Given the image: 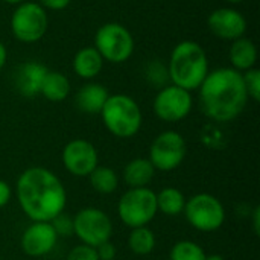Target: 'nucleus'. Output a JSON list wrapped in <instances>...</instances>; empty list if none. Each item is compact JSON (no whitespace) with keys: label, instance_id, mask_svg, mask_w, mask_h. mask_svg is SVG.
I'll list each match as a JSON object with an SVG mask.
<instances>
[{"label":"nucleus","instance_id":"nucleus-25","mask_svg":"<svg viewBox=\"0 0 260 260\" xmlns=\"http://www.w3.org/2000/svg\"><path fill=\"white\" fill-rule=\"evenodd\" d=\"M242 79L248 93V99H253L254 102L260 101V70L259 69H250L242 73Z\"/></svg>","mask_w":260,"mask_h":260},{"label":"nucleus","instance_id":"nucleus-31","mask_svg":"<svg viewBox=\"0 0 260 260\" xmlns=\"http://www.w3.org/2000/svg\"><path fill=\"white\" fill-rule=\"evenodd\" d=\"M253 227H254V233H260V207H256L253 212Z\"/></svg>","mask_w":260,"mask_h":260},{"label":"nucleus","instance_id":"nucleus-30","mask_svg":"<svg viewBox=\"0 0 260 260\" xmlns=\"http://www.w3.org/2000/svg\"><path fill=\"white\" fill-rule=\"evenodd\" d=\"M11 197H12V192H11L9 184L0 180V209L5 207L11 201Z\"/></svg>","mask_w":260,"mask_h":260},{"label":"nucleus","instance_id":"nucleus-8","mask_svg":"<svg viewBox=\"0 0 260 260\" xmlns=\"http://www.w3.org/2000/svg\"><path fill=\"white\" fill-rule=\"evenodd\" d=\"M49 26L46 9L37 2H24L11 15V32L21 43L40 41Z\"/></svg>","mask_w":260,"mask_h":260},{"label":"nucleus","instance_id":"nucleus-11","mask_svg":"<svg viewBox=\"0 0 260 260\" xmlns=\"http://www.w3.org/2000/svg\"><path fill=\"white\" fill-rule=\"evenodd\" d=\"M193 107V99L190 91L177 87V85H166L163 87L155 99H154V113L163 122H180L189 116Z\"/></svg>","mask_w":260,"mask_h":260},{"label":"nucleus","instance_id":"nucleus-29","mask_svg":"<svg viewBox=\"0 0 260 260\" xmlns=\"http://www.w3.org/2000/svg\"><path fill=\"white\" fill-rule=\"evenodd\" d=\"M72 0H38L37 3L41 5L44 9H50V11H62L70 5Z\"/></svg>","mask_w":260,"mask_h":260},{"label":"nucleus","instance_id":"nucleus-15","mask_svg":"<svg viewBox=\"0 0 260 260\" xmlns=\"http://www.w3.org/2000/svg\"><path fill=\"white\" fill-rule=\"evenodd\" d=\"M47 73V69L35 61L20 64L14 72V85L20 94L24 98H34L40 94L43 79Z\"/></svg>","mask_w":260,"mask_h":260},{"label":"nucleus","instance_id":"nucleus-2","mask_svg":"<svg viewBox=\"0 0 260 260\" xmlns=\"http://www.w3.org/2000/svg\"><path fill=\"white\" fill-rule=\"evenodd\" d=\"M200 99L209 119L215 122L235 120L248 102L242 73L232 67L209 72L200 87Z\"/></svg>","mask_w":260,"mask_h":260},{"label":"nucleus","instance_id":"nucleus-13","mask_svg":"<svg viewBox=\"0 0 260 260\" xmlns=\"http://www.w3.org/2000/svg\"><path fill=\"white\" fill-rule=\"evenodd\" d=\"M207 26L215 37L227 41H235L247 32L245 17L233 8H219L213 11L207 18Z\"/></svg>","mask_w":260,"mask_h":260},{"label":"nucleus","instance_id":"nucleus-32","mask_svg":"<svg viewBox=\"0 0 260 260\" xmlns=\"http://www.w3.org/2000/svg\"><path fill=\"white\" fill-rule=\"evenodd\" d=\"M6 58H8L6 47H5V44L0 41V72H2V69L5 67V64H6Z\"/></svg>","mask_w":260,"mask_h":260},{"label":"nucleus","instance_id":"nucleus-20","mask_svg":"<svg viewBox=\"0 0 260 260\" xmlns=\"http://www.w3.org/2000/svg\"><path fill=\"white\" fill-rule=\"evenodd\" d=\"M40 93L50 102H61L70 93V82L66 75L61 72H50L47 70Z\"/></svg>","mask_w":260,"mask_h":260},{"label":"nucleus","instance_id":"nucleus-19","mask_svg":"<svg viewBox=\"0 0 260 260\" xmlns=\"http://www.w3.org/2000/svg\"><path fill=\"white\" fill-rule=\"evenodd\" d=\"M155 169L148 158H134L123 169V181L134 187H146L154 178Z\"/></svg>","mask_w":260,"mask_h":260},{"label":"nucleus","instance_id":"nucleus-5","mask_svg":"<svg viewBox=\"0 0 260 260\" xmlns=\"http://www.w3.org/2000/svg\"><path fill=\"white\" fill-rule=\"evenodd\" d=\"M157 212L155 192L148 187L128 189L117 204L119 218L129 229L148 225L155 218Z\"/></svg>","mask_w":260,"mask_h":260},{"label":"nucleus","instance_id":"nucleus-14","mask_svg":"<svg viewBox=\"0 0 260 260\" xmlns=\"http://www.w3.org/2000/svg\"><path fill=\"white\" fill-rule=\"evenodd\" d=\"M58 242V236L50 222H34L21 236V250L30 257L49 254Z\"/></svg>","mask_w":260,"mask_h":260},{"label":"nucleus","instance_id":"nucleus-7","mask_svg":"<svg viewBox=\"0 0 260 260\" xmlns=\"http://www.w3.org/2000/svg\"><path fill=\"white\" fill-rule=\"evenodd\" d=\"M183 213L195 230L204 233L219 230L225 221V210L222 203L210 193H197L189 198Z\"/></svg>","mask_w":260,"mask_h":260},{"label":"nucleus","instance_id":"nucleus-9","mask_svg":"<svg viewBox=\"0 0 260 260\" xmlns=\"http://www.w3.org/2000/svg\"><path fill=\"white\" fill-rule=\"evenodd\" d=\"M187 155L184 137L177 131H165L158 134L149 148V161L154 169L169 172L177 169Z\"/></svg>","mask_w":260,"mask_h":260},{"label":"nucleus","instance_id":"nucleus-26","mask_svg":"<svg viewBox=\"0 0 260 260\" xmlns=\"http://www.w3.org/2000/svg\"><path fill=\"white\" fill-rule=\"evenodd\" d=\"M50 224H52V227H53V230H55L58 238H70V236L75 235L73 218L69 216V215H64V212L59 213L58 216H55L50 221Z\"/></svg>","mask_w":260,"mask_h":260},{"label":"nucleus","instance_id":"nucleus-28","mask_svg":"<svg viewBox=\"0 0 260 260\" xmlns=\"http://www.w3.org/2000/svg\"><path fill=\"white\" fill-rule=\"evenodd\" d=\"M96 253H98L99 260H113L116 257L117 251H116V247L110 241H107V242L96 247Z\"/></svg>","mask_w":260,"mask_h":260},{"label":"nucleus","instance_id":"nucleus-10","mask_svg":"<svg viewBox=\"0 0 260 260\" xmlns=\"http://www.w3.org/2000/svg\"><path fill=\"white\" fill-rule=\"evenodd\" d=\"M73 230L82 244L96 248L98 245L111 239L113 222L101 209L85 207L73 218Z\"/></svg>","mask_w":260,"mask_h":260},{"label":"nucleus","instance_id":"nucleus-6","mask_svg":"<svg viewBox=\"0 0 260 260\" xmlns=\"http://www.w3.org/2000/svg\"><path fill=\"white\" fill-rule=\"evenodd\" d=\"M94 49L101 53L104 61L122 64L128 61L134 52V38L123 24L110 21L98 29Z\"/></svg>","mask_w":260,"mask_h":260},{"label":"nucleus","instance_id":"nucleus-24","mask_svg":"<svg viewBox=\"0 0 260 260\" xmlns=\"http://www.w3.org/2000/svg\"><path fill=\"white\" fill-rule=\"evenodd\" d=\"M206 253L203 247L192 241H180L177 242L171 253H169V260H206Z\"/></svg>","mask_w":260,"mask_h":260},{"label":"nucleus","instance_id":"nucleus-27","mask_svg":"<svg viewBox=\"0 0 260 260\" xmlns=\"http://www.w3.org/2000/svg\"><path fill=\"white\" fill-rule=\"evenodd\" d=\"M67 260H99V257H98L94 247L81 244V245H76L70 250Z\"/></svg>","mask_w":260,"mask_h":260},{"label":"nucleus","instance_id":"nucleus-17","mask_svg":"<svg viewBox=\"0 0 260 260\" xmlns=\"http://www.w3.org/2000/svg\"><path fill=\"white\" fill-rule=\"evenodd\" d=\"M229 58L232 62V69L241 73L247 72L253 69L257 61V47L250 38L241 37L233 41L229 52Z\"/></svg>","mask_w":260,"mask_h":260},{"label":"nucleus","instance_id":"nucleus-34","mask_svg":"<svg viewBox=\"0 0 260 260\" xmlns=\"http://www.w3.org/2000/svg\"><path fill=\"white\" fill-rule=\"evenodd\" d=\"M206 260H225L221 254H210V256H206Z\"/></svg>","mask_w":260,"mask_h":260},{"label":"nucleus","instance_id":"nucleus-35","mask_svg":"<svg viewBox=\"0 0 260 260\" xmlns=\"http://www.w3.org/2000/svg\"><path fill=\"white\" fill-rule=\"evenodd\" d=\"M227 2H230V3H241V2H244V0H227Z\"/></svg>","mask_w":260,"mask_h":260},{"label":"nucleus","instance_id":"nucleus-21","mask_svg":"<svg viewBox=\"0 0 260 260\" xmlns=\"http://www.w3.org/2000/svg\"><path fill=\"white\" fill-rule=\"evenodd\" d=\"M157 198V210L168 215V216H178L184 212L186 206V197L181 190L175 187H166L155 193Z\"/></svg>","mask_w":260,"mask_h":260},{"label":"nucleus","instance_id":"nucleus-4","mask_svg":"<svg viewBox=\"0 0 260 260\" xmlns=\"http://www.w3.org/2000/svg\"><path fill=\"white\" fill-rule=\"evenodd\" d=\"M105 128L119 139H129L142 128V110L139 104L126 94H110L102 111Z\"/></svg>","mask_w":260,"mask_h":260},{"label":"nucleus","instance_id":"nucleus-12","mask_svg":"<svg viewBox=\"0 0 260 260\" xmlns=\"http://www.w3.org/2000/svg\"><path fill=\"white\" fill-rule=\"evenodd\" d=\"M62 165L75 177H88L99 166V155L93 143L84 139L69 142L62 149Z\"/></svg>","mask_w":260,"mask_h":260},{"label":"nucleus","instance_id":"nucleus-23","mask_svg":"<svg viewBox=\"0 0 260 260\" xmlns=\"http://www.w3.org/2000/svg\"><path fill=\"white\" fill-rule=\"evenodd\" d=\"M128 245L134 254L146 256V254L152 253L155 248V235L146 225L133 229V232L129 233V238H128Z\"/></svg>","mask_w":260,"mask_h":260},{"label":"nucleus","instance_id":"nucleus-18","mask_svg":"<svg viewBox=\"0 0 260 260\" xmlns=\"http://www.w3.org/2000/svg\"><path fill=\"white\" fill-rule=\"evenodd\" d=\"M104 67V58L93 47H82L73 58V72L82 79L96 78Z\"/></svg>","mask_w":260,"mask_h":260},{"label":"nucleus","instance_id":"nucleus-22","mask_svg":"<svg viewBox=\"0 0 260 260\" xmlns=\"http://www.w3.org/2000/svg\"><path fill=\"white\" fill-rule=\"evenodd\" d=\"M91 187L101 193V195H110L113 193L119 186V177L117 174L107 166H96L94 171L88 175Z\"/></svg>","mask_w":260,"mask_h":260},{"label":"nucleus","instance_id":"nucleus-3","mask_svg":"<svg viewBox=\"0 0 260 260\" xmlns=\"http://www.w3.org/2000/svg\"><path fill=\"white\" fill-rule=\"evenodd\" d=\"M207 73L209 58L200 43L186 40L174 47L168 66V76L174 85L187 91L198 90Z\"/></svg>","mask_w":260,"mask_h":260},{"label":"nucleus","instance_id":"nucleus-1","mask_svg":"<svg viewBox=\"0 0 260 260\" xmlns=\"http://www.w3.org/2000/svg\"><path fill=\"white\" fill-rule=\"evenodd\" d=\"M17 200L34 222H50L64 212L67 193L61 180L46 168H29L17 180Z\"/></svg>","mask_w":260,"mask_h":260},{"label":"nucleus","instance_id":"nucleus-33","mask_svg":"<svg viewBox=\"0 0 260 260\" xmlns=\"http://www.w3.org/2000/svg\"><path fill=\"white\" fill-rule=\"evenodd\" d=\"M5 3H8V5H15V6H18V5H21V3H24V2H27V0H3Z\"/></svg>","mask_w":260,"mask_h":260},{"label":"nucleus","instance_id":"nucleus-16","mask_svg":"<svg viewBox=\"0 0 260 260\" xmlns=\"http://www.w3.org/2000/svg\"><path fill=\"white\" fill-rule=\"evenodd\" d=\"M108 96H110V93L104 85L90 82L79 88V91L76 94V105L82 113L101 114Z\"/></svg>","mask_w":260,"mask_h":260}]
</instances>
